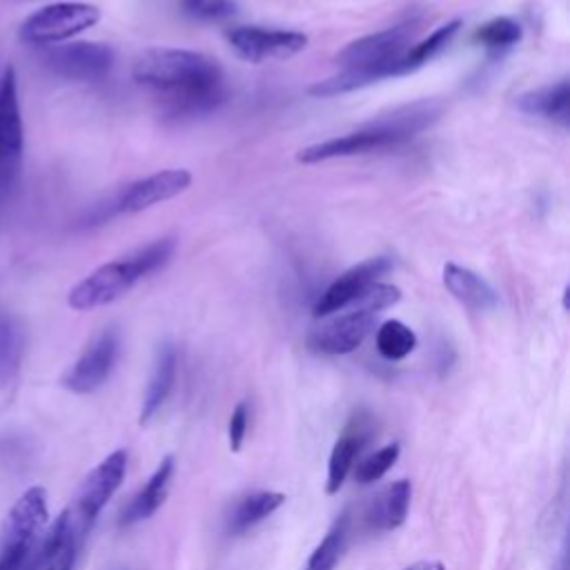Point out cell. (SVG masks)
<instances>
[{
    "instance_id": "obj_1",
    "label": "cell",
    "mask_w": 570,
    "mask_h": 570,
    "mask_svg": "<svg viewBox=\"0 0 570 570\" xmlns=\"http://www.w3.org/2000/svg\"><path fill=\"white\" fill-rule=\"evenodd\" d=\"M138 85L154 91L174 116L205 114L225 100L216 60L187 49H147L131 67Z\"/></svg>"
},
{
    "instance_id": "obj_2",
    "label": "cell",
    "mask_w": 570,
    "mask_h": 570,
    "mask_svg": "<svg viewBox=\"0 0 570 570\" xmlns=\"http://www.w3.org/2000/svg\"><path fill=\"white\" fill-rule=\"evenodd\" d=\"M414 38V24H396L379 33L352 40L345 49L336 53L341 71L309 87L312 96L327 98L345 91L361 89L381 78L407 73L405 53Z\"/></svg>"
},
{
    "instance_id": "obj_3",
    "label": "cell",
    "mask_w": 570,
    "mask_h": 570,
    "mask_svg": "<svg viewBox=\"0 0 570 570\" xmlns=\"http://www.w3.org/2000/svg\"><path fill=\"white\" fill-rule=\"evenodd\" d=\"M174 247H176L174 238H158L125 256L102 263L69 289L67 294L69 307L78 312H87V309H96L118 301L138 281L160 269L171 258Z\"/></svg>"
},
{
    "instance_id": "obj_4",
    "label": "cell",
    "mask_w": 570,
    "mask_h": 570,
    "mask_svg": "<svg viewBox=\"0 0 570 570\" xmlns=\"http://www.w3.org/2000/svg\"><path fill=\"white\" fill-rule=\"evenodd\" d=\"M439 109L430 105H414L405 111H399L387 118H379L376 122H370L356 131H350L338 138H330L316 145H309L296 154V158L305 165H314L321 160L332 158H347V156H361L370 151H381L390 147H399L414 138L419 131L430 127L432 120H436Z\"/></svg>"
},
{
    "instance_id": "obj_5",
    "label": "cell",
    "mask_w": 570,
    "mask_h": 570,
    "mask_svg": "<svg viewBox=\"0 0 570 570\" xmlns=\"http://www.w3.org/2000/svg\"><path fill=\"white\" fill-rule=\"evenodd\" d=\"M401 289L394 285L385 283H374L356 303L354 307L321 327L312 330L307 336L309 350L318 354H330V356H341L354 352L365 336L372 332L376 314L394 303H399Z\"/></svg>"
},
{
    "instance_id": "obj_6",
    "label": "cell",
    "mask_w": 570,
    "mask_h": 570,
    "mask_svg": "<svg viewBox=\"0 0 570 570\" xmlns=\"http://www.w3.org/2000/svg\"><path fill=\"white\" fill-rule=\"evenodd\" d=\"M47 517V490L42 485L27 488L0 530V570H33Z\"/></svg>"
},
{
    "instance_id": "obj_7",
    "label": "cell",
    "mask_w": 570,
    "mask_h": 570,
    "mask_svg": "<svg viewBox=\"0 0 570 570\" xmlns=\"http://www.w3.org/2000/svg\"><path fill=\"white\" fill-rule=\"evenodd\" d=\"M98 20L100 9L96 4L62 0L45 4L29 13L20 24L18 36L27 45L51 47L71 40L73 36L94 27Z\"/></svg>"
},
{
    "instance_id": "obj_8",
    "label": "cell",
    "mask_w": 570,
    "mask_h": 570,
    "mask_svg": "<svg viewBox=\"0 0 570 570\" xmlns=\"http://www.w3.org/2000/svg\"><path fill=\"white\" fill-rule=\"evenodd\" d=\"M125 470H127V450H114L80 483L73 503L65 510L80 541H85L96 519L100 517L102 508L120 488L125 479Z\"/></svg>"
},
{
    "instance_id": "obj_9",
    "label": "cell",
    "mask_w": 570,
    "mask_h": 570,
    "mask_svg": "<svg viewBox=\"0 0 570 570\" xmlns=\"http://www.w3.org/2000/svg\"><path fill=\"white\" fill-rule=\"evenodd\" d=\"M24 156V125L18 98V76L7 67L0 78V196L9 194L20 178Z\"/></svg>"
},
{
    "instance_id": "obj_10",
    "label": "cell",
    "mask_w": 570,
    "mask_h": 570,
    "mask_svg": "<svg viewBox=\"0 0 570 570\" xmlns=\"http://www.w3.org/2000/svg\"><path fill=\"white\" fill-rule=\"evenodd\" d=\"M42 65L67 80L94 82L109 76L114 69V49L102 42H60L45 47Z\"/></svg>"
},
{
    "instance_id": "obj_11",
    "label": "cell",
    "mask_w": 570,
    "mask_h": 570,
    "mask_svg": "<svg viewBox=\"0 0 570 570\" xmlns=\"http://www.w3.org/2000/svg\"><path fill=\"white\" fill-rule=\"evenodd\" d=\"M120 352V334L116 327L98 332L73 365L62 374V385L73 394H91L105 385Z\"/></svg>"
},
{
    "instance_id": "obj_12",
    "label": "cell",
    "mask_w": 570,
    "mask_h": 570,
    "mask_svg": "<svg viewBox=\"0 0 570 570\" xmlns=\"http://www.w3.org/2000/svg\"><path fill=\"white\" fill-rule=\"evenodd\" d=\"M227 40L232 49L249 62L289 58L307 47L305 33L263 27H234L227 31Z\"/></svg>"
},
{
    "instance_id": "obj_13",
    "label": "cell",
    "mask_w": 570,
    "mask_h": 570,
    "mask_svg": "<svg viewBox=\"0 0 570 570\" xmlns=\"http://www.w3.org/2000/svg\"><path fill=\"white\" fill-rule=\"evenodd\" d=\"M392 267V261L387 256H374L367 258L347 272H343L338 278H334L327 289L318 296L314 303V316H330L334 312H341L356 303L379 278Z\"/></svg>"
},
{
    "instance_id": "obj_14",
    "label": "cell",
    "mask_w": 570,
    "mask_h": 570,
    "mask_svg": "<svg viewBox=\"0 0 570 570\" xmlns=\"http://www.w3.org/2000/svg\"><path fill=\"white\" fill-rule=\"evenodd\" d=\"M372 434H374L372 416L365 410L354 412L350 416V421L345 423L343 434L334 441V448L330 452L327 483H325L327 494H336L343 488L347 474L354 468L358 452L365 448V443L372 439Z\"/></svg>"
},
{
    "instance_id": "obj_15",
    "label": "cell",
    "mask_w": 570,
    "mask_h": 570,
    "mask_svg": "<svg viewBox=\"0 0 570 570\" xmlns=\"http://www.w3.org/2000/svg\"><path fill=\"white\" fill-rule=\"evenodd\" d=\"M191 185V174L187 169H163L147 178L131 183L116 200V212L136 214L149 209L163 200L183 194Z\"/></svg>"
},
{
    "instance_id": "obj_16",
    "label": "cell",
    "mask_w": 570,
    "mask_h": 570,
    "mask_svg": "<svg viewBox=\"0 0 570 570\" xmlns=\"http://www.w3.org/2000/svg\"><path fill=\"white\" fill-rule=\"evenodd\" d=\"M412 499V485L407 479H399L387 483L365 508L363 521L367 530L390 532L405 523Z\"/></svg>"
},
{
    "instance_id": "obj_17",
    "label": "cell",
    "mask_w": 570,
    "mask_h": 570,
    "mask_svg": "<svg viewBox=\"0 0 570 570\" xmlns=\"http://www.w3.org/2000/svg\"><path fill=\"white\" fill-rule=\"evenodd\" d=\"M80 548L82 541L73 532L67 512H62L40 541L33 570H73Z\"/></svg>"
},
{
    "instance_id": "obj_18",
    "label": "cell",
    "mask_w": 570,
    "mask_h": 570,
    "mask_svg": "<svg viewBox=\"0 0 570 570\" xmlns=\"http://www.w3.org/2000/svg\"><path fill=\"white\" fill-rule=\"evenodd\" d=\"M176 374H178V352L174 343H163L158 347L151 374H149V383L145 387V396H142V405H140V416L138 423L147 425L151 423V419L160 412V407L165 405V401L169 399L174 383H176Z\"/></svg>"
},
{
    "instance_id": "obj_19",
    "label": "cell",
    "mask_w": 570,
    "mask_h": 570,
    "mask_svg": "<svg viewBox=\"0 0 570 570\" xmlns=\"http://www.w3.org/2000/svg\"><path fill=\"white\" fill-rule=\"evenodd\" d=\"M174 476V456L167 454L147 479V483L131 497V501L122 508L120 525H134L149 519L167 499L169 483Z\"/></svg>"
},
{
    "instance_id": "obj_20",
    "label": "cell",
    "mask_w": 570,
    "mask_h": 570,
    "mask_svg": "<svg viewBox=\"0 0 570 570\" xmlns=\"http://www.w3.org/2000/svg\"><path fill=\"white\" fill-rule=\"evenodd\" d=\"M443 285L461 305L472 312H488L499 303L497 292L485 278L454 263H448L443 267Z\"/></svg>"
},
{
    "instance_id": "obj_21",
    "label": "cell",
    "mask_w": 570,
    "mask_h": 570,
    "mask_svg": "<svg viewBox=\"0 0 570 570\" xmlns=\"http://www.w3.org/2000/svg\"><path fill=\"white\" fill-rule=\"evenodd\" d=\"M24 327L20 318L0 307V387L9 390L18 381L22 358H24Z\"/></svg>"
},
{
    "instance_id": "obj_22",
    "label": "cell",
    "mask_w": 570,
    "mask_h": 570,
    "mask_svg": "<svg viewBox=\"0 0 570 570\" xmlns=\"http://www.w3.org/2000/svg\"><path fill=\"white\" fill-rule=\"evenodd\" d=\"M517 107L523 114L541 116L561 127H568L570 120V85L568 80H559L554 85L525 91L517 98Z\"/></svg>"
},
{
    "instance_id": "obj_23",
    "label": "cell",
    "mask_w": 570,
    "mask_h": 570,
    "mask_svg": "<svg viewBox=\"0 0 570 570\" xmlns=\"http://www.w3.org/2000/svg\"><path fill=\"white\" fill-rule=\"evenodd\" d=\"M283 503H285V494L274 490H258V492L245 494L229 512L225 528L234 537L243 534L252 530L256 523H261L263 519H267L272 512H276Z\"/></svg>"
},
{
    "instance_id": "obj_24",
    "label": "cell",
    "mask_w": 570,
    "mask_h": 570,
    "mask_svg": "<svg viewBox=\"0 0 570 570\" xmlns=\"http://www.w3.org/2000/svg\"><path fill=\"white\" fill-rule=\"evenodd\" d=\"M350 523H352V517L347 510H343L338 519L332 523V528L327 530V534L321 539V543L314 548L303 570H334L343 550L347 548Z\"/></svg>"
},
{
    "instance_id": "obj_25",
    "label": "cell",
    "mask_w": 570,
    "mask_h": 570,
    "mask_svg": "<svg viewBox=\"0 0 570 570\" xmlns=\"http://www.w3.org/2000/svg\"><path fill=\"white\" fill-rule=\"evenodd\" d=\"M416 347V334L401 321H385L376 330V350L387 361H401Z\"/></svg>"
},
{
    "instance_id": "obj_26",
    "label": "cell",
    "mask_w": 570,
    "mask_h": 570,
    "mask_svg": "<svg viewBox=\"0 0 570 570\" xmlns=\"http://www.w3.org/2000/svg\"><path fill=\"white\" fill-rule=\"evenodd\" d=\"M521 36H523L521 24H519L517 20H512V18L501 16V18H492V20L483 22V24L474 31L472 40L479 42V45H483L488 51L499 53V51H503V49L517 45V42L521 40Z\"/></svg>"
},
{
    "instance_id": "obj_27",
    "label": "cell",
    "mask_w": 570,
    "mask_h": 570,
    "mask_svg": "<svg viewBox=\"0 0 570 570\" xmlns=\"http://www.w3.org/2000/svg\"><path fill=\"white\" fill-rule=\"evenodd\" d=\"M459 27H461V20H452V22H448V24L434 29L425 40L412 45V47L407 49L405 58H403L405 69H407V71H414V69H419L421 65H425L428 60H432L439 51H443V49L448 47V42L456 36Z\"/></svg>"
},
{
    "instance_id": "obj_28",
    "label": "cell",
    "mask_w": 570,
    "mask_h": 570,
    "mask_svg": "<svg viewBox=\"0 0 570 570\" xmlns=\"http://www.w3.org/2000/svg\"><path fill=\"white\" fill-rule=\"evenodd\" d=\"M399 454H401V445H399V443H387V445H383L381 450L372 452L370 456H365V459L356 465V470H354L356 481L363 483V485H367V483H374V481L383 479V476L387 474V470L396 463Z\"/></svg>"
},
{
    "instance_id": "obj_29",
    "label": "cell",
    "mask_w": 570,
    "mask_h": 570,
    "mask_svg": "<svg viewBox=\"0 0 570 570\" xmlns=\"http://www.w3.org/2000/svg\"><path fill=\"white\" fill-rule=\"evenodd\" d=\"M178 7L196 20H223L236 11L232 0H178Z\"/></svg>"
},
{
    "instance_id": "obj_30",
    "label": "cell",
    "mask_w": 570,
    "mask_h": 570,
    "mask_svg": "<svg viewBox=\"0 0 570 570\" xmlns=\"http://www.w3.org/2000/svg\"><path fill=\"white\" fill-rule=\"evenodd\" d=\"M247 425H249V403L247 401H240L232 416H229V428H227V439H229V450L232 452H238L243 441H245V434H247Z\"/></svg>"
},
{
    "instance_id": "obj_31",
    "label": "cell",
    "mask_w": 570,
    "mask_h": 570,
    "mask_svg": "<svg viewBox=\"0 0 570 570\" xmlns=\"http://www.w3.org/2000/svg\"><path fill=\"white\" fill-rule=\"evenodd\" d=\"M403 570H445V566L441 561H434V559H425V561H416Z\"/></svg>"
}]
</instances>
